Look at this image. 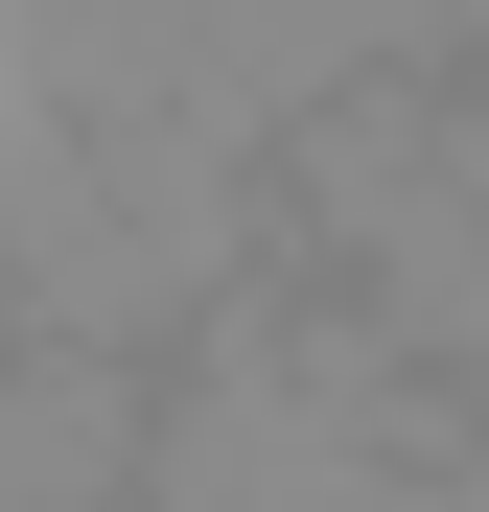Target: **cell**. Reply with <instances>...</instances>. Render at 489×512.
Wrapping results in <instances>:
<instances>
[{"label":"cell","mask_w":489,"mask_h":512,"mask_svg":"<svg viewBox=\"0 0 489 512\" xmlns=\"http://www.w3.org/2000/svg\"><path fill=\"white\" fill-rule=\"evenodd\" d=\"M140 443H163V373L0 326V512H140Z\"/></svg>","instance_id":"cell-1"}]
</instances>
